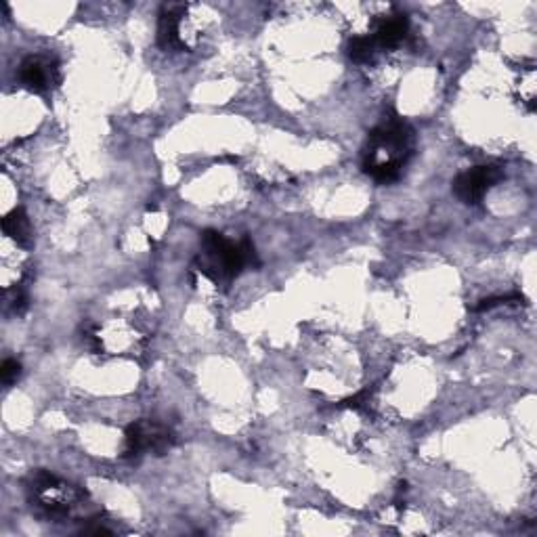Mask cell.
Wrapping results in <instances>:
<instances>
[{"label":"cell","mask_w":537,"mask_h":537,"mask_svg":"<svg viewBox=\"0 0 537 537\" xmlns=\"http://www.w3.org/2000/svg\"><path fill=\"white\" fill-rule=\"evenodd\" d=\"M414 128L393 116L380 122L368 135L363 170L378 183H393L414 156Z\"/></svg>","instance_id":"6da1fadb"},{"label":"cell","mask_w":537,"mask_h":537,"mask_svg":"<svg viewBox=\"0 0 537 537\" xmlns=\"http://www.w3.org/2000/svg\"><path fill=\"white\" fill-rule=\"evenodd\" d=\"M202 250L208 261L200 259V271L208 275L212 282H219V277H238L248 265L259 267V259H256V250L250 238H244L240 244H233L223 233L206 229L202 233Z\"/></svg>","instance_id":"7a4b0ae2"},{"label":"cell","mask_w":537,"mask_h":537,"mask_svg":"<svg viewBox=\"0 0 537 537\" xmlns=\"http://www.w3.org/2000/svg\"><path fill=\"white\" fill-rule=\"evenodd\" d=\"M30 500L47 512V517H66L70 506L84 498V493L72 485L59 481L47 470H36L28 481Z\"/></svg>","instance_id":"3957f363"},{"label":"cell","mask_w":537,"mask_h":537,"mask_svg":"<svg viewBox=\"0 0 537 537\" xmlns=\"http://www.w3.org/2000/svg\"><path fill=\"white\" fill-rule=\"evenodd\" d=\"M175 441H177L175 433L158 420H137L133 424H128L124 433L122 458L137 460L149 454V451L156 456H162L175 445Z\"/></svg>","instance_id":"277c9868"},{"label":"cell","mask_w":537,"mask_h":537,"mask_svg":"<svg viewBox=\"0 0 537 537\" xmlns=\"http://www.w3.org/2000/svg\"><path fill=\"white\" fill-rule=\"evenodd\" d=\"M502 179H504V170L502 166H496V164H483V166L468 168L454 179V193L462 204L475 206L485 198V193L496 187Z\"/></svg>","instance_id":"5b68a950"},{"label":"cell","mask_w":537,"mask_h":537,"mask_svg":"<svg viewBox=\"0 0 537 537\" xmlns=\"http://www.w3.org/2000/svg\"><path fill=\"white\" fill-rule=\"evenodd\" d=\"M61 80L57 61L42 55H28L19 66V82L32 93H47Z\"/></svg>","instance_id":"8992f818"},{"label":"cell","mask_w":537,"mask_h":537,"mask_svg":"<svg viewBox=\"0 0 537 537\" xmlns=\"http://www.w3.org/2000/svg\"><path fill=\"white\" fill-rule=\"evenodd\" d=\"M185 5H164L158 19V45L164 51H187L181 34V21L185 17Z\"/></svg>","instance_id":"52a82bcc"},{"label":"cell","mask_w":537,"mask_h":537,"mask_svg":"<svg viewBox=\"0 0 537 537\" xmlns=\"http://www.w3.org/2000/svg\"><path fill=\"white\" fill-rule=\"evenodd\" d=\"M407 34H410V19H407L405 13H395L378 21L372 40L376 42L378 51H386L399 47Z\"/></svg>","instance_id":"ba28073f"},{"label":"cell","mask_w":537,"mask_h":537,"mask_svg":"<svg viewBox=\"0 0 537 537\" xmlns=\"http://www.w3.org/2000/svg\"><path fill=\"white\" fill-rule=\"evenodd\" d=\"M3 231L21 246L32 244V227H30V219L24 208H15L7 214V217L3 219Z\"/></svg>","instance_id":"9c48e42d"},{"label":"cell","mask_w":537,"mask_h":537,"mask_svg":"<svg viewBox=\"0 0 537 537\" xmlns=\"http://www.w3.org/2000/svg\"><path fill=\"white\" fill-rule=\"evenodd\" d=\"M347 51L355 63H370L378 53L376 42L372 40V36H353L349 40Z\"/></svg>","instance_id":"30bf717a"},{"label":"cell","mask_w":537,"mask_h":537,"mask_svg":"<svg viewBox=\"0 0 537 537\" xmlns=\"http://www.w3.org/2000/svg\"><path fill=\"white\" fill-rule=\"evenodd\" d=\"M21 376V363L17 359H7L0 368V380L5 386H11Z\"/></svg>","instance_id":"8fae6325"}]
</instances>
